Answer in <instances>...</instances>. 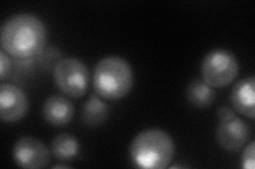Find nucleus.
Listing matches in <instances>:
<instances>
[{"label":"nucleus","mask_w":255,"mask_h":169,"mask_svg":"<svg viewBox=\"0 0 255 169\" xmlns=\"http://www.w3.org/2000/svg\"><path fill=\"white\" fill-rule=\"evenodd\" d=\"M53 168H68V166H66V165H55V166H53Z\"/></svg>","instance_id":"f3484780"},{"label":"nucleus","mask_w":255,"mask_h":169,"mask_svg":"<svg viewBox=\"0 0 255 169\" xmlns=\"http://www.w3.org/2000/svg\"><path fill=\"white\" fill-rule=\"evenodd\" d=\"M12 156L20 168L39 169L49 164L51 152L42 141L27 135L16 141Z\"/></svg>","instance_id":"423d86ee"},{"label":"nucleus","mask_w":255,"mask_h":169,"mask_svg":"<svg viewBox=\"0 0 255 169\" xmlns=\"http://www.w3.org/2000/svg\"><path fill=\"white\" fill-rule=\"evenodd\" d=\"M236 114V111L231 108L229 106H222L218 109L217 112V117H218V122H221V120H227L229 118L234 117Z\"/></svg>","instance_id":"dca6fc26"},{"label":"nucleus","mask_w":255,"mask_h":169,"mask_svg":"<svg viewBox=\"0 0 255 169\" xmlns=\"http://www.w3.org/2000/svg\"><path fill=\"white\" fill-rule=\"evenodd\" d=\"M43 116L48 124L64 126L71 122L75 114V107L68 99L61 95H51L43 105Z\"/></svg>","instance_id":"1a4fd4ad"},{"label":"nucleus","mask_w":255,"mask_h":169,"mask_svg":"<svg viewBox=\"0 0 255 169\" xmlns=\"http://www.w3.org/2000/svg\"><path fill=\"white\" fill-rule=\"evenodd\" d=\"M250 135L249 125L237 115L218 122L216 140L219 146L226 151L235 152L242 149L250 139Z\"/></svg>","instance_id":"6e6552de"},{"label":"nucleus","mask_w":255,"mask_h":169,"mask_svg":"<svg viewBox=\"0 0 255 169\" xmlns=\"http://www.w3.org/2000/svg\"><path fill=\"white\" fill-rule=\"evenodd\" d=\"M79 152V140L71 134H58L51 142V154L61 162H68L74 160L78 157Z\"/></svg>","instance_id":"ddd939ff"},{"label":"nucleus","mask_w":255,"mask_h":169,"mask_svg":"<svg viewBox=\"0 0 255 169\" xmlns=\"http://www.w3.org/2000/svg\"><path fill=\"white\" fill-rule=\"evenodd\" d=\"M134 83L133 70L121 56H107L98 61L94 71V89L100 98L122 100L130 93Z\"/></svg>","instance_id":"7ed1b4c3"},{"label":"nucleus","mask_w":255,"mask_h":169,"mask_svg":"<svg viewBox=\"0 0 255 169\" xmlns=\"http://www.w3.org/2000/svg\"><path fill=\"white\" fill-rule=\"evenodd\" d=\"M186 100L195 108L203 109L215 103L216 92L203 79L196 78L191 80L186 88Z\"/></svg>","instance_id":"f8f14e48"},{"label":"nucleus","mask_w":255,"mask_h":169,"mask_svg":"<svg viewBox=\"0 0 255 169\" xmlns=\"http://www.w3.org/2000/svg\"><path fill=\"white\" fill-rule=\"evenodd\" d=\"M110 114L109 105L95 94L87 100L81 110L82 122L89 127H98L105 124Z\"/></svg>","instance_id":"9b49d317"},{"label":"nucleus","mask_w":255,"mask_h":169,"mask_svg":"<svg viewBox=\"0 0 255 169\" xmlns=\"http://www.w3.org/2000/svg\"><path fill=\"white\" fill-rule=\"evenodd\" d=\"M239 63L236 56L227 49H215L207 53L201 62V76L212 88L229 86L236 78Z\"/></svg>","instance_id":"20e7f679"},{"label":"nucleus","mask_w":255,"mask_h":169,"mask_svg":"<svg viewBox=\"0 0 255 169\" xmlns=\"http://www.w3.org/2000/svg\"><path fill=\"white\" fill-rule=\"evenodd\" d=\"M47 43V29L37 16L22 13L3 23L0 32L2 50L16 59H30L39 55Z\"/></svg>","instance_id":"f257e3e1"},{"label":"nucleus","mask_w":255,"mask_h":169,"mask_svg":"<svg viewBox=\"0 0 255 169\" xmlns=\"http://www.w3.org/2000/svg\"><path fill=\"white\" fill-rule=\"evenodd\" d=\"M255 80L254 76L244 78L233 87L231 102L233 109L244 116L254 119L255 116Z\"/></svg>","instance_id":"9d476101"},{"label":"nucleus","mask_w":255,"mask_h":169,"mask_svg":"<svg viewBox=\"0 0 255 169\" xmlns=\"http://www.w3.org/2000/svg\"><path fill=\"white\" fill-rule=\"evenodd\" d=\"M29 102L19 87L2 83L0 86V118L3 123H16L27 114Z\"/></svg>","instance_id":"0eeeda50"},{"label":"nucleus","mask_w":255,"mask_h":169,"mask_svg":"<svg viewBox=\"0 0 255 169\" xmlns=\"http://www.w3.org/2000/svg\"><path fill=\"white\" fill-rule=\"evenodd\" d=\"M255 143L250 142L244 149L242 156V166L244 169H254L255 167Z\"/></svg>","instance_id":"4468645a"},{"label":"nucleus","mask_w":255,"mask_h":169,"mask_svg":"<svg viewBox=\"0 0 255 169\" xmlns=\"http://www.w3.org/2000/svg\"><path fill=\"white\" fill-rule=\"evenodd\" d=\"M12 68L11 56L7 55L3 50L0 51V79L4 80L10 73Z\"/></svg>","instance_id":"2eb2a0df"},{"label":"nucleus","mask_w":255,"mask_h":169,"mask_svg":"<svg viewBox=\"0 0 255 169\" xmlns=\"http://www.w3.org/2000/svg\"><path fill=\"white\" fill-rule=\"evenodd\" d=\"M54 84L65 95L80 99L85 95L90 83V72L85 63L76 57L61 59L53 69Z\"/></svg>","instance_id":"39448f33"},{"label":"nucleus","mask_w":255,"mask_h":169,"mask_svg":"<svg viewBox=\"0 0 255 169\" xmlns=\"http://www.w3.org/2000/svg\"><path fill=\"white\" fill-rule=\"evenodd\" d=\"M175 146L170 134L157 128L142 130L130 145L133 164L143 169H164L174 157Z\"/></svg>","instance_id":"f03ea898"}]
</instances>
